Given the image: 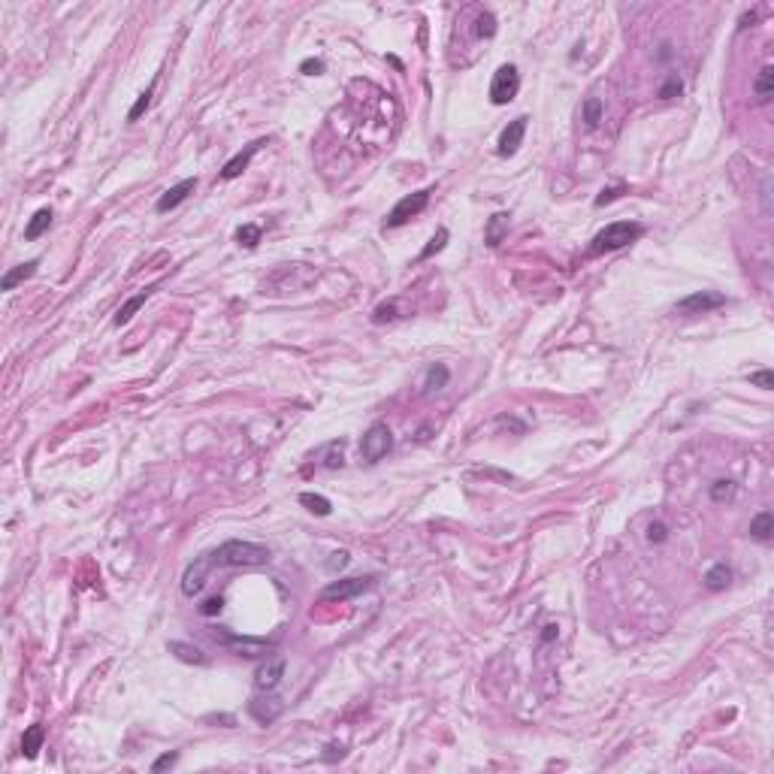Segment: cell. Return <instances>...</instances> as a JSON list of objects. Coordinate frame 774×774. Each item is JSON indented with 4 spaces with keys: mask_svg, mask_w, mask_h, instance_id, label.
I'll return each mask as SVG.
<instances>
[{
    "mask_svg": "<svg viewBox=\"0 0 774 774\" xmlns=\"http://www.w3.org/2000/svg\"><path fill=\"white\" fill-rule=\"evenodd\" d=\"M281 678H285V660H281V656H272V660H266V662L257 665L254 687L261 689V693H272V689L281 684Z\"/></svg>",
    "mask_w": 774,
    "mask_h": 774,
    "instance_id": "cell-10",
    "label": "cell"
},
{
    "mask_svg": "<svg viewBox=\"0 0 774 774\" xmlns=\"http://www.w3.org/2000/svg\"><path fill=\"white\" fill-rule=\"evenodd\" d=\"M170 653H176L182 662H194V665H209V656H206L200 647H191L185 642H170Z\"/></svg>",
    "mask_w": 774,
    "mask_h": 774,
    "instance_id": "cell-23",
    "label": "cell"
},
{
    "mask_svg": "<svg viewBox=\"0 0 774 774\" xmlns=\"http://www.w3.org/2000/svg\"><path fill=\"white\" fill-rule=\"evenodd\" d=\"M37 266H39V261H28V263H19V266H15V270H10V272H6L3 279H0V290H12L15 285H19V281L30 279L33 272H37Z\"/></svg>",
    "mask_w": 774,
    "mask_h": 774,
    "instance_id": "cell-18",
    "label": "cell"
},
{
    "mask_svg": "<svg viewBox=\"0 0 774 774\" xmlns=\"http://www.w3.org/2000/svg\"><path fill=\"white\" fill-rule=\"evenodd\" d=\"M581 118H584V124L590 130L599 127V121H602V100H599V97H587L584 100V109H581Z\"/></svg>",
    "mask_w": 774,
    "mask_h": 774,
    "instance_id": "cell-26",
    "label": "cell"
},
{
    "mask_svg": "<svg viewBox=\"0 0 774 774\" xmlns=\"http://www.w3.org/2000/svg\"><path fill=\"white\" fill-rule=\"evenodd\" d=\"M215 642H221L224 647H230L236 656H248V660H254V656H266V651H270V642H263V638H248V635H233V632H212Z\"/></svg>",
    "mask_w": 774,
    "mask_h": 774,
    "instance_id": "cell-6",
    "label": "cell"
},
{
    "mask_svg": "<svg viewBox=\"0 0 774 774\" xmlns=\"http://www.w3.org/2000/svg\"><path fill=\"white\" fill-rule=\"evenodd\" d=\"M221 608H224V596H212L200 605V614L203 617H215V614H221Z\"/></svg>",
    "mask_w": 774,
    "mask_h": 774,
    "instance_id": "cell-34",
    "label": "cell"
},
{
    "mask_svg": "<svg viewBox=\"0 0 774 774\" xmlns=\"http://www.w3.org/2000/svg\"><path fill=\"white\" fill-rule=\"evenodd\" d=\"M732 584V569L726 563H714L708 572H705V587L711 590V593H720V590H726Z\"/></svg>",
    "mask_w": 774,
    "mask_h": 774,
    "instance_id": "cell-16",
    "label": "cell"
},
{
    "mask_svg": "<svg viewBox=\"0 0 774 774\" xmlns=\"http://www.w3.org/2000/svg\"><path fill=\"white\" fill-rule=\"evenodd\" d=\"M43 741H46V729L39 726V723H33V726H28L24 735H21V753L28 756V759H37V753L43 750Z\"/></svg>",
    "mask_w": 774,
    "mask_h": 774,
    "instance_id": "cell-15",
    "label": "cell"
},
{
    "mask_svg": "<svg viewBox=\"0 0 774 774\" xmlns=\"http://www.w3.org/2000/svg\"><path fill=\"white\" fill-rule=\"evenodd\" d=\"M644 233L642 224L635 221H614L605 230H599L593 236V245H590V254H605V252H620V248L632 245L638 236Z\"/></svg>",
    "mask_w": 774,
    "mask_h": 774,
    "instance_id": "cell-2",
    "label": "cell"
},
{
    "mask_svg": "<svg viewBox=\"0 0 774 774\" xmlns=\"http://www.w3.org/2000/svg\"><path fill=\"white\" fill-rule=\"evenodd\" d=\"M390 448H394V432H390L387 423H372L369 430L363 432V442H360V454L366 463H378L385 460V457L390 454Z\"/></svg>",
    "mask_w": 774,
    "mask_h": 774,
    "instance_id": "cell-3",
    "label": "cell"
},
{
    "mask_svg": "<svg viewBox=\"0 0 774 774\" xmlns=\"http://www.w3.org/2000/svg\"><path fill=\"white\" fill-rule=\"evenodd\" d=\"M665 538H669V527H665V523H651V527H647V542H665Z\"/></svg>",
    "mask_w": 774,
    "mask_h": 774,
    "instance_id": "cell-36",
    "label": "cell"
},
{
    "mask_svg": "<svg viewBox=\"0 0 774 774\" xmlns=\"http://www.w3.org/2000/svg\"><path fill=\"white\" fill-rule=\"evenodd\" d=\"M475 33L478 37H493L496 33V19L490 12H481L478 15V28H475Z\"/></svg>",
    "mask_w": 774,
    "mask_h": 774,
    "instance_id": "cell-33",
    "label": "cell"
},
{
    "mask_svg": "<svg viewBox=\"0 0 774 774\" xmlns=\"http://www.w3.org/2000/svg\"><path fill=\"white\" fill-rule=\"evenodd\" d=\"M49 227H52V209H37L28 227H24V239H39Z\"/></svg>",
    "mask_w": 774,
    "mask_h": 774,
    "instance_id": "cell-22",
    "label": "cell"
},
{
    "mask_svg": "<svg viewBox=\"0 0 774 774\" xmlns=\"http://www.w3.org/2000/svg\"><path fill=\"white\" fill-rule=\"evenodd\" d=\"M753 91H756V100H759V103H768V100H771V94H774V67L771 64H765L759 70Z\"/></svg>",
    "mask_w": 774,
    "mask_h": 774,
    "instance_id": "cell-21",
    "label": "cell"
},
{
    "mask_svg": "<svg viewBox=\"0 0 774 774\" xmlns=\"http://www.w3.org/2000/svg\"><path fill=\"white\" fill-rule=\"evenodd\" d=\"M345 565H348V554H345V551L333 554L330 560H327V569H330V572H336V569H345Z\"/></svg>",
    "mask_w": 774,
    "mask_h": 774,
    "instance_id": "cell-41",
    "label": "cell"
},
{
    "mask_svg": "<svg viewBox=\"0 0 774 774\" xmlns=\"http://www.w3.org/2000/svg\"><path fill=\"white\" fill-rule=\"evenodd\" d=\"M327 750H330V753H324V759H327V762H333V759H336V756H339V759H342V756H345V750H342V747H336V744H333V747H327Z\"/></svg>",
    "mask_w": 774,
    "mask_h": 774,
    "instance_id": "cell-42",
    "label": "cell"
},
{
    "mask_svg": "<svg viewBox=\"0 0 774 774\" xmlns=\"http://www.w3.org/2000/svg\"><path fill=\"white\" fill-rule=\"evenodd\" d=\"M212 569H252V565H266L272 560V551L257 542H224L218 551H212Z\"/></svg>",
    "mask_w": 774,
    "mask_h": 774,
    "instance_id": "cell-1",
    "label": "cell"
},
{
    "mask_svg": "<svg viewBox=\"0 0 774 774\" xmlns=\"http://www.w3.org/2000/svg\"><path fill=\"white\" fill-rule=\"evenodd\" d=\"M750 385L762 387V390H771V387H774V376H771V369H759V372H753V376H750Z\"/></svg>",
    "mask_w": 774,
    "mask_h": 774,
    "instance_id": "cell-37",
    "label": "cell"
},
{
    "mask_svg": "<svg viewBox=\"0 0 774 774\" xmlns=\"http://www.w3.org/2000/svg\"><path fill=\"white\" fill-rule=\"evenodd\" d=\"M505 236H509V215H505V212H496V215H490V221H487V230H484V239H487V245H490V248H496V245L502 243Z\"/></svg>",
    "mask_w": 774,
    "mask_h": 774,
    "instance_id": "cell-17",
    "label": "cell"
},
{
    "mask_svg": "<svg viewBox=\"0 0 774 774\" xmlns=\"http://www.w3.org/2000/svg\"><path fill=\"white\" fill-rule=\"evenodd\" d=\"M342 451H345V442H330L327 445V460H324V466H327V469H339V466H342Z\"/></svg>",
    "mask_w": 774,
    "mask_h": 774,
    "instance_id": "cell-32",
    "label": "cell"
},
{
    "mask_svg": "<svg viewBox=\"0 0 774 774\" xmlns=\"http://www.w3.org/2000/svg\"><path fill=\"white\" fill-rule=\"evenodd\" d=\"M194 188H197V179H182L179 185H173L170 191H164L161 194V200H157V212H170V209H176L179 203H185V200L194 194Z\"/></svg>",
    "mask_w": 774,
    "mask_h": 774,
    "instance_id": "cell-14",
    "label": "cell"
},
{
    "mask_svg": "<svg viewBox=\"0 0 774 774\" xmlns=\"http://www.w3.org/2000/svg\"><path fill=\"white\" fill-rule=\"evenodd\" d=\"M209 572H212V556H209V554H206V556H197V560L185 569V575H182V593H185V596H197L200 590L206 587V578H209Z\"/></svg>",
    "mask_w": 774,
    "mask_h": 774,
    "instance_id": "cell-9",
    "label": "cell"
},
{
    "mask_svg": "<svg viewBox=\"0 0 774 774\" xmlns=\"http://www.w3.org/2000/svg\"><path fill=\"white\" fill-rule=\"evenodd\" d=\"M518 91H520L518 67H514V64H502L493 73V82H490V103H496V106L511 103V100L518 97Z\"/></svg>",
    "mask_w": 774,
    "mask_h": 774,
    "instance_id": "cell-4",
    "label": "cell"
},
{
    "mask_svg": "<svg viewBox=\"0 0 774 774\" xmlns=\"http://www.w3.org/2000/svg\"><path fill=\"white\" fill-rule=\"evenodd\" d=\"M299 73H306V76H321V73H324V61H321V58H306V61L299 64Z\"/></svg>",
    "mask_w": 774,
    "mask_h": 774,
    "instance_id": "cell-38",
    "label": "cell"
},
{
    "mask_svg": "<svg viewBox=\"0 0 774 774\" xmlns=\"http://www.w3.org/2000/svg\"><path fill=\"white\" fill-rule=\"evenodd\" d=\"M148 294H152V290H143V294L130 297L127 303H124L121 309H118V315H115V327H121V324H127V321L133 318V315H137L139 309H143V306H146V299H148Z\"/></svg>",
    "mask_w": 774,
    "mask_h": 774,
    "instance_id": "cell-24",
    "label": "cell"
},
{
    "mask_svg": "<svg viewBox=\"0 0 774 774\" xmlns=\"http://www.w3.org/2000/svg\"><path fill=\"white\" fill-rule=\"evenodd\" d=\"M236 243L245 245V248H254L257 243H261V227H257V224H243V227L236 230Z\"/></svg>",
    "mask_w": 774,
    "mask_h": 774,
    "instance_id": "cell-28",
    "label": "cell"
},
{
    "mask_svg": "<svg viewBox=\"0 0 774 774\" xmlns=\"http://www.w3.org/2000/svg\"><path fill=\"white\" fill-rule=\"evenodd\" d=\"M554 638H556V626L551 623V626H545V632H542V642L547 644V642H554Z\"/></svg>",
    "mask_w": 774,
    "mask_h": 774,
    "instance_id": "cell-44",
    "label": "cell"
},
{
    "mask_svg": "<svg viewBox=\"0 0 774 774\" xmlns=\"http://www.w3.org/2000/svg\"><path fill=\"white\" fill-rule=\"evenodd\" d=\"M708 493H711L714 502H729V499L735 496V481H732V478H717L711 484Z\"/></svg>",
    "mask_w": 774,
    "mask_h": 774,
    "instance_id": "cell-27",
    "label": "cell"
},
{
    "mask_svg": "<svg viewBox=\"0 0 774 774\" xmlns=\"http://www.w3.org/2000/svg\"><path fill=\"white\" fill-rule=\"evenodd\" d=\"M680 91H684V82H680L678 73H671V76L665 79V85L660 88V97L662 100H675V97H680Z\"/></svg>",
    "mask_w": 774,
    "mask_h": 774,
    "instance_id": "cell-31",
    "label": "cell"
},
{
    "mask_svg": "<svg viewBox=\"0 0 774 774\" xmlns=\"http://www.w3.org/2000/svg\"><path fill=\"white\" fill-rule=\"evenodd\" d=\"M261 146H266L263 139H254V143H248V146H245V148H243V152H239V155H233L230 161L224 164V170H221V179H224V182H233L236 176H243V170H245L248 164H252V157H254L257 152H261Z\"/></svg>",
    "mask_w": 774,
    "mask_h": 774,
    "instance_id": "cell-12",
    "label": "cell"
},
{
    "mask_svg": "<svg viewBox=\"0 0 774 774\" xmlns=\"http://www.w3.org/2000/svg\"><path fill=\"white\" fill-rule=\"evenodd\" d=\"M671 58V46L669 43H662V52H660V61H669Z\"/></svg>",
    "mask_w": 774,
    "mask_h": 774,
    "instance_id": "cell-45",
    "label": "cell"
},
{
    "mask_svg": "<svg viewBox=\"0 0 774 774\" xmlns=\"http://www.w3.org/2000/svg\"><path fill=\"white\" fill-rule=\"evenodd\" d=\"M281 711H285V702H281V698H276V696H266V698L257 696V698H252V702H248V714H252L257 723H272Z\"/></svg>",
    "mask_w": 774,
    "mask_h": 774,
    "instance_id": "cell-13",
    "label": "cell"
},
{
    "mask_svg": "<svg viewBox=\"0 0 774 774\" xmlns=\"http://www.w3.org/2000/svg\"><path fill=\"white\" fill-rule=\"evenodd\" d=\"M750 536L756 538V542H768V538L774 536V514L771 511H759L750 520Z\"/></svg>",
    "mask_w": 774,
    "mask_h": 774,
    "instance_id": "cell-20",
    "label": "cell"
},
{
    "mask_svg": "<svg viewBox=\"0 0 774 774\" xmlns=\"http://www.w3.org/2000/svg\"><path fill=\"white\" fill-rule=\"evenodd\" d=\"M451 378V369L445 363H432L427 369V378H423V394H432V390H442Z\"/></svg>",
    "mask_w": 774,
    "mask_h": 774,
    "instance_id": "cell-19",
    "label": "cell"
},
{
    "mask_svg": "<svg viewBox=\"0 0 774 774\" xmlns=\"http://www.w3.org/2000/svg\"><path fill=\"white\" fill-rule=\"evenodd\" d=\"M372 584H376V578L372 575H363V578H342V581H333V584L324 587L321 599H327V602H345V599H354L366 593Z\"/></svg>",
    "mask_w": 774,
    "mask_h": 774,
    "instance_id": "cell-7",
    "label": "cell"
},
{
    "mask_svg": "<svg viewBox=\"0 0 774 774\" xmlns=\"http://www.w3.org/2000/svg\"><path fill=\"white\" fill-rule=\"evenodd\" d=\"M430 194H432V191H430V188H423V191H418V194L403 197V200H399V203L394 206V209H390L387 221H385V227H387V230H394V227H403V224H409L412 218H418V215H421L423 209H427Z\"/></svg>",
    "mask_w": 774,
    "mask_h": 774,
    "instance_id": "cell-5",
    "label": "cell"
},
{
    "mask_svg": "<svg viewBox=\"0 0 774 774\" xmlns=\"http://www.w3.org/2000/svg\"><path fill=\"white\" fill-rule=\"evenodd\" d=\"M179 762V753L173 750V753H164V756H157V759L152 762V771H164V768H173V765Z\"/></svg>",
    "mask_w": 774,
    "mask_h": 774,
    "instance_id": "cell-39",
    "label": "cell"
},
{
    "mask_svg": "<svg viewBox=\"0 0 774 774\" xmlns=\"http://www.w3.org/2000/svg\"><path fill=\"white\" fill-rule=\"evenodd\" d=\"M152 91H155V85H148V88L143 91V94L137 97V103H133V106H130V112H127V121H137L139 115H143V112L148 109V106H152Z\"/></svg>",
    "mask_w": 774,
    "mask_h": 774,
    "instance_id": "cell-30",
    "label": "cell"
},
{
    "mask_svg": "<svg viewBox=\"0 0 774 774\" xmlns=\"http://www.w3.org/2000/svg\"><path fill=\"white\" fill-rule=\"evenodd\" d=\"M756 19H759L756 12H744V15H741V24H738V28H741V30H744V28H750V24H753Z\"/></svg>",
    "mask_w": 774,
    "mask_h": 774,
    "instance_id": "cell-43",
    "label": "cell"
},
{
    "mask_svg": "<svg viewBox=\"0 0 774 774\" xmlns=\"http://www.w3.org/2000/svg\"><path fill=\"white\" fill-rule=\"evenodd\" d=\"M299 505H306L312 514H318V518H327V514L333 511L330 499L321 496V493H299Z\"/></svg>",
    "mask_w": 774,
    "mask_h": 774,
    "instance_id": "cell-25",
    "label": "cell"
},
{
    "mask_svg": "<svg viewBox=\"0 0 774 774\" xmlns=\"http://www.w3.org/2000/svg\"><path fill=\"white\" fill-rule=\"evenodd\" d=\"M623 194V188H605L602 194L596 197V206H605V203H611V200H617Z\"/></svg>",
    "mask_w": 774,
    "mask_h": 774,
    "instance_id": "cell-40",
    "label": "cell"
},
{
    "mask_svg": "<svg viewBox=\"0 0 774 774\" xmlns=\"http://www.w3.org/2000/svg\"><path fill=\"white\" fill-rule=\"evenodd\" d=\"M527 121H529L527 115H520V118L509 121V127L499 133V155H502V157H509V155H514L520 148L523 133H527Z\"/></svg>",
    "mask_w": 774,
    "mask_h": 774,
    "instance_id": "cell-11",
    "label": "cell"
},
{
    "mask_svg": "<svg viewBox=\"0 0 774 774\" xmlns=\"http://www.w3.org/2000/svg\"><path fill=\"white\" fill-rule=\"evenodd\" d=\"M445 243H448V230L442 227V230H439L436 236H432L430 243H427V248H423V252L418 254V261H430L432 254H439V252H442V248H445Z\"/></svg>",
    "mask_w": 774,
    "mask_h": 774,
    "instance_id": "cell-29",
    "label": "cell"
},
{
    "mask_svg": "<svg viewBox=\"0 0 774 774\" xmlns=\"http://www.w3.org/2000/svg\"><path fill=\"white\" fill-rule=\"evenodd\" d=\"M720 306H726V297H723V294H714V290H696V294L678 299L675 312H680V315H705L711 309H720Z\"/></svg>",
    "mask_w": 774,
    "mask_h": 774,
    "instance_id": "cell-8",
    "label": "cell"
},
{
    "mask_svg": "<svg viewBox=\"0 0 774 774\" xmlns=\"http://www.w3.org/2000/svg\"><path fill=\"white\" fill-rule=\"evenodd\" d=\"M396 318V303H381L376 315H372V321L376 324H385V321H394Z\"/></svg>",
    "mask_w": 774,
    "mask_h": 774,
    "instance_id": "cell-35",
    "label": "cell"
}]
</instances>
